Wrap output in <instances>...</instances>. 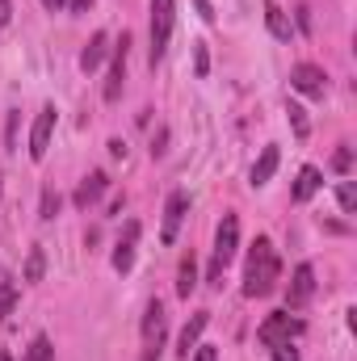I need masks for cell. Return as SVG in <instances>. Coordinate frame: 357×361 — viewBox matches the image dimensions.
<instances>
[{
    "label": "cell",
    "mask_w": 357,
    "mask_h": 361,
    "mask_svg": "<svg viewBox=\"0 0 357 361\" xmlns=\"http://www.w3.org/2000/svg\"><path fill=\"white\" fill-rule=\"evenodd\" d=\"M193 59H198V76H206L210 59H206V47H202V42H193Z\"/></svg>",
    "instance_id": "cell-26"
},
{
    "label": "cell",
    "mask_w": 357,
    "mask_h": 361,
    "mask_svg": "<svg viewBox=\"0 0 357 361\" xmlns=\"http://www.w3.org/2000/svg\"><path fill=\"white\" fill-rule=\"evenodd\" d=\"M185 210H189V197L185 193H169V202H164V227H160V240L164 244H173L181 231V223H185Z\"/></svg>",
    "instance_id": "cell-9"
},
{
    "label": "cell",
    "mask_w": 357,
    "mask_h": 361,
    "mask_svg": "<svg viewBox=\"0 0 357 361\" xmlns=\"http://www.w3.org/2000/svg\"><path fill=\"white\" fill-rule=\"evenodd\" d=\"M51 357H55V349H51V336H34L21 361H51Z\"/></svg>",
    "instance_id": "cell-20"
},
{
    "label": "cell",
    "mask_w": 357,
    "mask_h": 361,
    "mask_svg": "<svg viewBox=\"0 0 357 361\" xmlns=\"http://www.w3.org/2000/svg\"><path fill=\"white\" fill-rule=\"evenodd\" d=\"M193 361H219V353H214L210 345H198V349H193Z\"/></svg>",
    "instance_id": "cell-28"
},
{
    "label": "cell",
    "mask_w": 357,
    "mask_h": 361,
    "mask_svg": "<svg viewBox=\"0 0 357 361\" xmlns=\"http://www.w3.org/2000/svg\"><path fill=\"white\" fill-rule=\"evenodd\" d=\"M290 85L303 92V97H324V89H328V76H324L315 63H298V68L290 72Z\"/></svg>",
    "instance_id": "cell-10"
},
{
    "label": "cell",
    "mask_w": 357,
    "mask_h": 361,
    "mask_svg": "<svg viewBox=\"0 0 357 361\" xmlns=\"http://www.w3.org/2000/svg\"><path fill=\"white\" fill-rule=\"evenodd\" d=\"M311 294H315V269L303 261V265L294 269V277H290V290H286V307H290V311H303V307L311 302Z\"/></svg>",
    "instance_id": "cell-6"
},
{
    "label": "cell",
    "mask_w": 357,
    "mask_h": 361,
    "mask_svg": "<svg viewBox=\"0 0 357 361\" xmlns=\"http://www.w3.org/2000/svg\"><path fill=\"white\" fill-rule=\"evenodd\" d=\"M173 17H177V4H173V0H152V68H156V63L164 59V51H169Z\"/></svg>",
    "instance_id": "cell-3"
},
{
    "label": "cell",
    "mask_w": 357,
    "mask_h": 361,
    "mask_svg": "<svg viewBox=\"0 0 357 361\" xmlns=\"http://www.w3.org/2000/svg\"><path fill=\"white\" fill-rule=\"evenodd\" d=\"M273 361H298V353H294L290 341H286V345H273Z\"/></svg>",
    "instance_id": "cell-27"
},
{
    "label": "cell",
    "mask_w": 357,
    "mask_h": 361,
    "mask_svg": "<svg viewBox=\"0 0 357 361\" xmlns=\"http://www.w3.org/2000/svg\"><path fill=\"white\" fill-rule=\"evenodd\" d=\"M8 17H13V0H0V25H8Z\"/></svg>",
    "instance_id": "cell-29"
},
{
    "label": "cell",
    "mask_w": 357,
    "mask_h": 361,
    "mask_svg": "<svg viewBox=\"0 0 357 361\" xmlns=\"http://www.w3.org/2000/svg\"><path fill=\"white\" fill-rule=\"evenodd\" d=\"M337 197H341V210H345V214H353V210H357V189H353V180H345V185L337 189Z\"/></svg>",
    "instance_id": "cell-24"
},
{
    "label": "cell",
    "mask_w": 357,
    "mask_h": 361,
    "mask_svg": "<svg viewBox=\"0 0 357 361\" xmlns=\"http://www.w3.org/2000/svg\"><path fill=\"white\" fill-rule=\"evenodd\" d=\"M193 286H198V265H193V252H189V257L181 261V273H177V294L181 298H189Z\"/></svg>",
    "instance_id": "cell-17"
},
{
    "label": "cell",
    "mask_w": 357,
    "mask_h": 361,
    "mask_svg": "<svg viewBox=\"0 0 357 361\" xmlns=\"http://www.w3.org/2000/svg\"><path fill=\"white\" fill-rule=\"evenodd\" d=\"M257 336H261V345H286V341H294V336H303V319H294L290 311H277V315H269L265 324L257 328Z\"/></svg>",
    "instance_id": "cell-4"
},
{
    "label": "cell",
    "mask_w": 357,
    "mask_h": 361,
    "mask_svg": "<svg viewBox=\"0 0 357 361\" xmlns=\"http://www.w3.org/2000/svg\"><path fill=\"white\" fill-rule=\"evenodd\" d=\"M42 4H47V8H63L68 0H42Z\"/></svg>",
    "instance_id": "cell-32"
},
{
    "label": "cell",
    "mask_w": 357,
    "mask_h": 361,
    "mask_svg": "<svg viewBox=\"0 0 357 361\" xmlns=\"http://www.w3.org/2000/svg\"><path fill=\"white\" fill-rule=\"evenodd\" d=\"M349 164H353V152H349V147H341V152L332 156V169H337V173H349Z\"/></svg>",
    "instance_id": "cell-25"
},
{
    "label": "cell",
    "mask_w": 357,
    "mask_h": 361,
    "mask_svg": "<svg viewBox=\"0 0 357 361\" xmlns=\"http://www.w3.org/2000/svg\"><path fill=\"white\" fill-rule=\"evenodd\" d=\"M320 185H324V173H320L315 164H307V169L298 173V180H294V202H307V197H315V193H320Z\"/></svg>",
    "instance_id": "cell-14"
},
{
    "label": "cell",
    "mask_w": 357,
    "mask_h": 361,
    "mask_svg": "<svg viewBox=\"0 0 357 361\" xmlns=\"http://www.w3.org/2000/svg\"><path fill=\"white\" fill-rule=\"evenodd\" d=\"M143 341H147V357L152 361L160 353V345H164V307H160V298L156 302H147V315H143Z\"/></svg>",
    "instance_id": "cell-8"
},
{
    "label": "cell",
    "mask_w": 357,
    "mask_h": 361,
    "mask_svg": "<svg viewBox=\"0 0 357 361\" xmlns=\"http://www.w3.org/2000/svg\"><path fill=\"white\" fill-rule=\"evenodd\" d=\"M206 324H210V311H193V319L181 328V336H177V357L189 361V353L198 349V341H202V332H206Z\"/></svg>",
    "instance_id": "cell-11"
},
{
    "label": "cell",
    "mask_w": 357,
    "mask_h": 361,
    "mask_svg": "<svg viewBox=\"0 0 357 361\" xmlns=\"http://www.w3.org/2000/svg\"><path fill=\"white\" fill-rule=\"evenodd\" d=\"M265 21H269V34H273V38H282V42L290 38V21H286V13H282L273 0L265 4Z\"/></svg>",
    "instance_id": "cell-18"
},
{
    "label": "cell",
    "mask_w": 357,
    "mask_h": 361,
    "mask_svg": "<svg viewBox=\"0 0 357 361\" xmlns=\"http://www.w3.org/2000/svg\"><path fill=\"white\" fill-rule=\"evenodd\" d=\"M42 273H47V252L34 244L30 257H25V281H42Z\"/></svg>",
    "instance_id": "cell-19"
},
{
    "label": "cell",
    "mask_w": 357,
    "mask_h": 361,
    "mask_svg": "<svg viewBox=\"0 0 357 361\" xmlns=\"http://www.w3.org/2000/svg\"><path fill=\"white\" fill-rule=\"evenodd\" d=\"M135 244H139V223H126V231H122V240L114 248V269L118 273H126L135 265Z\"/></svg>",
    "instance_id": "cell-12"
},
{
    "label": "cell",
    "mask_w": 357,
    "mask_h": 361,
    "mask_svg": "<svg viewBox=\"0 0 357 361\" xmlns=\"http://www.w3.org/2000/svg\"><path fill=\"white\" fill-rule=\"evenodd\" d=\"M105 189H109V177H105V173H89V177L80 180V189H76V206H80V210H89Z\"/></svg>",
    "instance_id": "cell-13"
},
{
    "label": "cell",
    "mask_w": 357,
    "mask_h": 361,
    "mask_svg": "<svg viewBox=\"0 0 357 361\" xmlns=\"http://www.w3.org/2000/svg\"><path fill=\"white\" fill-rule=\"evenodd\" d=\"M13 302H17V286H13V281H4V286H0V319H8V315H13Z\"/></svg>",
    "instance_id": "cell-23"
},
{
    "label": "cell",
    "mask_w": 357,
    "mask_h": 361,
    "mask_svg": "<svg viewBox=\"0 0 357 361\" xmlns=\"http://www.w3.org/2000/svg\"><path fill=\"white\" fill-rule=\"evenodd\" d=\"M51 135H55V105H42L38 118H34V130H30V160H42L47 156Z\"/></svg>",
    "instance_id": "cell-7"
},
{
    "label": "cell",
    "mask_w": 357,
    "mask_h": 361,
    "mask_svg": "<svg viewBox=\"0 0 357 361\" xmlns=\"http://www.w3.org/2000/svg\"><path fill=\"white\" fill-rule=\"evenodd\" d=\"M126 47H131V38L122 34L118 38V47H109V55H114V63H109V76H105V101H118L122 97V85H126Z\"/></svg>",
    "instance_id": "cell-5"
},
{
    "label": "cell",
    "mask_w": 357,
    "mask_h": 361,
    "mask_svg": "<svg viewBox=\"0 0 357 361\" xmlns=\"http://www.w3.org/2000/svg\"><path fill=\"white\" fill-rule=\"evenodd\" d=\"M236 248H240V219H236V214H223V223H219V231H214L210 273H206V281H210V286H219V281H223V273H227V265H231Z\"/></svg>",
    "instance_id": "cell-2"
},
{
    "label": "cell",
    "mask_w": 357,
    "mask_h": 361,
    "mask_svg": "<svg viewBox=\"0 0 357 361\" xmlns=\"http://www.w3.org/2000/svg\"><path fill=\"white\" fill-rule=\"evenodd\" d=\"M59 206H63V197L47 185V189H42V210H38V214H42V219H55V214H59Z\"/></svg>",
    "instance_id": "cell-22"
},
{
    "label": "cell",
    "mask_w": 357,
    "mask_h": 361,
    "mask_svg": "<svg viewBox=\"0 0 357 361\" xmlns=\"http://www.w3.org/2000/svg\"><path fill=\"white\" fill-rule=\"evenodd\" d=\"M277 277H282V261H277L273 244L261 235V240L253 244V252H248L244 294H248V298H265V294H273V290H277Z\"/></svg>",
    "instance_id": "cell-1"
},
{
    "label": "cell",
    "mask_w": 357,
    "mask_h": 361,
    "mask_svg": "<svg viewBox=\"0 0 357 361\" xmlns=\"http://www.w3.org/2000/svg\"><path fill=\"white\" fill-rule=\"evenodd\" d=\"M286 114H290V126H294V135H298V139H307V135H311V122H307V109H303V105H290Z\"/></svg>",
    "instance_id": "cell-21"
},
{
    "label": "cell",
    "mask_w": 357,
    "mask_h": 361,
    "mask_svg": "<svg viewBox=\"0 0 357 361\" xmlns=\"http://www.w3.org/2000/svg\"><path fill=\"white\" fill-rule=\"evenodd\" d=\"M89 4H92V0H68V8H72V13H89Z\"/></svg>",
    "instance_id": "cell-30"
},
{
    "label": "cell",
    "mask_w": 357,
    "mask_h": 361,
    "mask_svg": "<svg viewBox=\"0 0 357 361\" xmlns=\"http://www.w3.org/2000/svg\"><path fill=\"white\" fill-rule=\"evenodd\" d=\"M105 55H109V34H92V42L85 47V55H80V68L85 72H97Z\"/></svg>",
    "instance_id": "cell-15"
},
{
    "label": "cell",
    "mask_w": 357,
    "mask_h": 361,
    "mask_svg": "<svg viewBox=\"0 0 357 361\" xmlns=\"http://www.w3.org/2000/svg\"><path fill=\"white\" fill-rule=\"evenodd\" d=\"M198 8H202V17H206V21H214V13H210V0H198Z\"/></svg>",
    "instance_id": "cell-31"
},
{
    "label": "cell",
    "mask_w": 357,
    "mask_h": 361,
    "mask_svg": "<svg viewBox=\"0 0 357 361\" xmlns=\"http://www.w3.org/2000/svg\"><path fill=\"white\" fill-rule=\"evenodd\" d=\"M0 361H13V357H8V353H4V349H0Z\"/></svg>",
    "instance_id": "cell-33"
},
{
    "label": "cell",
    "mask_w": 357,
    "mask_h": 361,
    "mask_svg": "<svg viewBox=\"0 0 357 361\" xmlns=\"http://www.w3.org/2000/svg\"><path fill=\"white\" fill-rule=\"evenodd\" d=\"M273 173H277V147H265V152H261V160L253 164V185H265Z\"/></svg>",
    "instance_id": "cell-16"
}]
</instances>
